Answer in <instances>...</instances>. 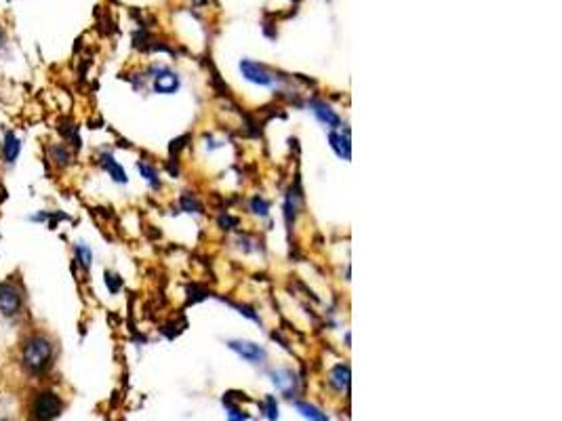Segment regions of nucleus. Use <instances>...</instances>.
<instances>
[{
  "instance_id": "f8f14e48",
  "label": "nucleus",
  "mask_w": 562,
  "mask_h": 421,
  "mask_svg": "<svg viewBox=\"0 0 562 421\" xmlns=\"http://www.w3.org/2000/svg\"><path fill=\"white\" fill-rule=\"evenodd\" d=\"M328 381L330 385L337 389V392H345L349 387V366L347 364H337L330 375H328Z\"/></svg>"
},
{
  "instance_id": "dca6fc26",
  "label": "nucleus",
  "mask_w": 562,
  "mask_h": 421,
  "mask_svg": "<svg viewBox=\"0 0 562 421\" xmlns=\"http://www.w3.org/2000/svg\"><path fill=\"white\" fill-rule=\"evenodd\" d=\"M137 168H139V173H141V177L152 185V187H158V171L152 166V164H147V162H137Z\"/></svg>"
},
{
  "instance_id": "7ed1b4c3",
  "label": "nucleus",
  "mask_w": 562,
  "mask_h": 421,
  "mask_svg": "<svg viewBox=\"0 0 562 421\" xmlns=\"http://www.w3.org/2000/svg\"><path fill=\"white\" fill-rule=\"evenodd\" d=\"M63 408L61 398L55 392H42L36 396L34 404H32V413L38 421H51L55 419Z\"/></svg>"
},
{
  "instance_id": "2eb2a0df",
  "label": "nucleus",
  "mask_w": 562,
  "mask_h": 421,
  "mask_svg": "<svg viewBox=\"0 0 562 421\" xmlns=\"http://www.w3.org/2000/svg\"><path fill=\"white\" fill-rule=\"evenodd\" d=\"M51 158H53V162L59 164V166L69 164V160H72L69 147L63 145V143H55V145H51Z\"/></svg>"
},
{
  "instance_id": "6ab92c4d",
  "label": "nucleus",
  "mask_w": 562,
  "mask_h": 421,
  "mask_svg": "<svg viewBox=\"0 0 562 421\" xmlns=\"http://www.w3.org/2000/svg\"><path fill=\"white\" fill-rule=\"evenodd\" d=\"M267 410H269V419H276L278 417V406H274V398L272 396L267 398Z\"/></svg>"
},
{
  "instance_id": "f257e3e1",
  "label": "nucleus",
  "mask_w": 562,
  "mask_h": 421,
  "mask_svg": "<svg viewBox=\"0 0 562 421\" xmlns=\"http://www.w3.org/2000/svg\"><path fill=\"white\" fill-rule=\"evenodd\" d=\"M53 356H55V345L42 333L29 335L21 345V364L25 370L34 375L44 373L53 364Z\"/></svg>"
},
{
  "instance_id": "39448f33",
  "label": "nucleus",
  "mask_w": 562,
  "mask_h": 421,
  "mask_svg": "<svg viewBox=\"0 0 562 421\" xmlns=\"http://www.w3.org/2000/svg\"><path fill=\"white\" fill-rule=\"evenodd\" d=\"M229 349H234L240 358H244L250 364H261L265 360V349L253 341H244V339H232L227 341Z\"/></svg>"
},
{
  "instance_id": "ddd939ff",
  "label": "nucleus",
  "mask_w": 562,
  "mask_h": 421,
  "mask_svg": "<svg viewBox=\"0 0 562 421\" xmlns=\"http://www.w3.org/2000/svg\"><path fill=\"white\" fill-rule=\"evenodd\" d=\"M295 408H297L305 419H309V421H328V417H326L320 408H316L314 404H307V402L297 400V402H295Z\"/></svg>"
},
{
  "instance_id": "f03ea898",
  "label": "nucleus",
  "mask_w": 562,
  "mask_h": 421,
  "mask_svg": "<svg viewBox=\"0 0 562 421\" xmlns=\"http://www.w3.org/2000/svg\"><path fill=\"white\" fill-rule=\"evenodd\" d=\"M21 307H23V290L11 280H2L0 282V316L13 318L21 314Z\"/></svg>"
},
{
  "instance_id": "20e7f679",
  "label": "nucleus",
  "mask_w": 562,
  "mask_h": 421,
  "mask_svg": "<svg viewBox=\"0 0 562 421\" xmlns=\"http://www.w3.org/2000/svg\"><path fill=\"white\" fill-rule=\"evenodd\" d=\"M152 74H154V76H152V88H154L156 93L170 95V93H175V91L179 88V84H181L179 76H177L173 69L164 67V65L154 67Z\"/></svg>"
},
{
  "instance_id": "1a4fd4ad",
  "label": "nucleus",
  "mask_w": 562,
  "mask_h": 421,
  "mask_svg": "<svg viewBox=\"0 0 562 421\" xmlns=\"http://www.w3.org/2000/svg\"><path fill=\"white\" fill-rule=\"evenodd\" d=\"M328 141H330V147L335 149V154L339 156V158H343V160H349V128H341V131H337V128H333L330 133H328Z\"/></svg>"
},
{
  "instance_id": "412c9836",
  "label": "nucleus",
  "mask_w": 562,
  "mask_h": 421,
  "mask_svg": "<svg viewBox=\"0 0 562 421\" xmlns=\"http://www.w3.org/2000/svg\"><path fill=\"white\" fill-rule=\"evenodd\" d=\"M0 421H8V419H0Z\"/></svg>"
},
{
  "instance_id": "0eeeda50",
  "label": "nucleus",
  "mask_w": 562,
  "mask_h": 421,
  "mask_svg": "<svg viewBox=\"0 0 562 421\" xmlns=\"http://www.w3.org/2000/svg\"><path fill=\"white\" fill-rule=\"evenodd\" d=\"M0 154H2V162L6 166H13L21 154V139L17 137V133L13 131H6L4 133V139H2V145H0Z\"/></svg>"
},
{
  "instance_id": "a211bd4d",
  "label": "nucleus",
  "mask_w": 562,
  "mask_h": 421,
  "mask_svg": "<svg viewBox=\"0 0 562 421\" xmlns=\"http://www.w3.org/2000/svg\"><path fill=\"white\" fill-rule=\"evenodd\" d=\"M250 208L259 215V217H267V213H269V204H267V200H263L261 196H257V198H253V202H250Z\"/></svg>"
},
{
  "instance_id": "aec40b11",
  "label": "nucleus",
  "mask_w": 562,
  "mask_h": 421,
  "mask_svg": "<svg viewBox=\"0 0 562 421\" xmlns=\"http://www.w3.org/2000/svg\"><path fill=\"white\" fill-rule=\"evenodd\" d=\"M6 46V32H4V27H2V23H0V51Z\"/></svg>"
},
{
  "instance_id": "4468645a",
  "label": "nucleus",
  "mask_w": 562,
  "mask_h": 421,
  "mask_svg": "<svg viewBox=\"0 0 562 421\" xmlns=\"http://www.w3.org/2000/svg\"><path fill=\"white\" fill-rule=\"evenodd\" d=\"M74 253H76V261L82 265V269H88L93 263V250L86 242H76L74 244Z\"/></svg>"
},
{
  "instance_id": "f3484780",
  "label": "nucleus",
  "mask_w": 562,
  "mask_h": 421,
  "mask_svg": "<svg viewBox=\"0 0 562 421\" xmlns=\"http://www.w3.org/2000/svg\"><path fill=\"white\" fill-rule=\"evenodd\" d=\"M105 286L109 293H118L122 288V278L116 272H105Z\"/></svg>"
},
{
  "instance_id": "423d86ee",
  "label": "nucleus",
  "mask_w": 562,
  "mask_h": 421,
  "mask_svg": "<svg viewBox=\"0 0 562 421\" xmlns=\"http://www.w3.org/2000/svg\"><path fill=\"white\" fill-rule=\"evenodd\" d=\"M240 72L242 76L253 82V84H259V86H274V76L259 63L250 61V59H242L240 61Z\"/></svg>"
},
{
  "instance_id": "6e6552de",
  "label": "nucleus",
  "mask_w": 562,
  "mask_h": 421,
  "mask_svg": "<svg viewBox=\"0 0 562 421\" xmlns=\"http://www.w3.org/2000/svg\"><path fill=\"white\" fill-rule=\"evenodd\" d=\"M309 109H312V114L318 118V122H322L324 126H328V128H339V126H341V118H339V114H337L330 105H326L324 101H312V103H309Z\"/></svg>"
},
{
  "instance_id": "9d476101",
  "label": "nucleus",
  "mask_w": 562,
  "mask_h": 421,
  "mask_svg": "<svg viewBox=\"0 0 562 421\" xmlns=\"http://www.w3.org/2000/svg\"><path fill=\"white\" fill-rule=\"evenodd\" d=\"M272 381L274 385L284 394V396H293L295 389H297V379H295V373L288 370V368H278L272 373Z\"/></svg>"
},
{
  "instance_id": "9b49d317",
  "label": "nucleus",
  "mask_w": 562,
  "mask_h": 421,
  "mask_svg": "<svg viewBox=\"0 0 562 421\" xmlns=\"http://www.w3.org/2000/svg\"><path fill=\"white\" fill-rule=\"evenodd\" d=\"M99 164L109 173V177L116 181V183H126L128 181V177H126V173H124V168L114 160V156L112 154H101L99 156Z\"/></svg>"
}]
</instances>
